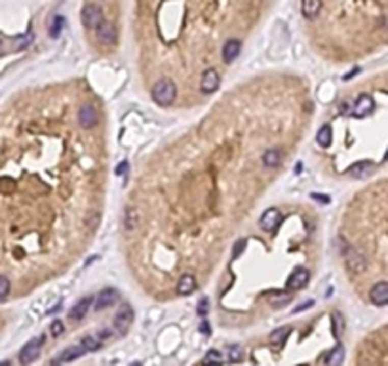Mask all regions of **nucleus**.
I'll use <instances>...</instances> for the list:
<instances>
[{
    "instance_id": "1",
    "label": "nucleus",
    "mask_w": 388,
    "mask_h": 366,
    "mask_svg": "<svg viewBox=\"0 0 388 366\" xmlns=\"http://www.w3.org/2000/svg\"><path fill=\"white\" fill-rule=\"evenodd\" d=\"M151 95L154 103H158L162 107H168V105H172L175 97H177V86L173 84L170 79H160L151 90Z\"/></svg>"
},
{
    "instance_id": "2",
    "label": "nucleus",
    "mask_w": 388,
    "mask_h": 366,
    "mask_svg": "<svg viewBox=\"0 0 388 366\" xmlns=\"http://www.w3.org/2000/svg\"><path fill=\"white\" fill-rule=\"evenodd\" d=\"M44 344H46V336H44V334L29 339V341L21 347V351H19V364L21 366L33 364V362L40 357V351H42Z\"/></svg>"
},
{
    "instance_id": "3",
    "label": "nucleus",
    "mask_w": 388,
    "mask_h": 366,
    "mask_svg": "<svg viewBox=\"0 0 388 366\" xmlns=\"http://www.w3.org/2000/svg\"><path fill=\"white\" fill-rule=\"evenodd\" d=\"M133 307L129 305V303H122L118 311H116L115 315V321H113V328L118 336H126L128 330L131 328V324H133Z\"/></svg>"
},
{
    "instance_id": "4",
    "label": "nucleus",
    "mask_w": 388,
    "mask_h": 366,
    "mask_svg": "<svg viewBox=\"0 0 388 366\" xmlns=\"http://www.w3.org/2000/svg\"><path fill=\"white\" fill-rule=\"evenodd\" d=\"M345 263H346V269L354 275H359L366 271L367 267V261H366V256L358 250V248H354V246H346L345 250Z\"/></svg>"
},
{
    "instance_id": "5",
    "label": "nucleus",
    "mask_w": 388,
    "mask_h": 366,
    "mask_svg": "<svg viewBox=\"0 0 388 366\" xmlns=\"http://www.w3.org/2000/svg\"><path fill=\"white\" fill-rule=\"evenodd\" d=\"M80 19H82V25H84L86 29H92V31H95L101 23L105 21V19H103V10H101L97 4H86V6L82 8Z\"/></svg>"
},
{
    "instance_id": "6",
    "label": "nucleus",
    "mask_w": 388,
    "mask_h": 366,
    "mask_svg": "<svg viewBox=\"0 0 388 366\" xmlns=\"http://www.w3.org/2000/svg\"><path fill=\"white\" fill-rule=\"evenodd\" d=\"M120 300V294H118V290L115 288H105V290H101L99 294L95 296L94 300V309L95 311H101V309H108L116 305Z\"/></svg>"
},
{
    "instance_id": "7",
    "label": "nucleus",
    "mask_w": 388,
    "mask_h": 366,
    "mask_svg": "<svg viewBox=\"0 0 388 366\" xmlns=\"http://www.w3.org/2000/svg\"><path fill=\"white\" fill-rule=\"evenodd\" d=\"M309 279H310V273L309 269H304V267H295L293 273L288 277V282H286V288H288L289 292H297V290H301L309 284Z\"/></svg>"
},
{
    "instance_id": "8",
    "label": "nucleus",
    "mask_w": 388,
    "mask_h": 366,
    "mask_svg": "<svg viewBox=\"0 0 388 366\" xmlns=\"http://www.w3.org/2000/svg\"><path fill=\"white\" fill-rule=\"evenodd\" d=\"M95 35H97V40H99L103 46H115L116 40H118V31H116L115 23L110 21H103L95 29Z\"/></svg>"
},
{
    "instance_id": "9",
    "label": "nucleus",
    "mask_w": 388,
    "mask_h": 366,
    "mask_svg": "<svg viewBox=\"0 0 388 366\" xmlns=\"http://www.w3.org/2000/svg\"><path fill=\"white\" fill-rule=\"evenodd\" d=\"M219 84H221V77H219V72H217L215 69H206L204 75H202V79H200L202 93L209 95V93L217 92Z\"/></svg>"
},
{
    "instance_id": "10",
    "label": "nucleus",
    "mask_w": 388,
    "mask_h": 366,
    "mask_svg": "<svg viewBox=\"0 0 388 366\" xmlns=\"http://www.w3.org/2000/svg\"><path fill=\"white\" fill-rule=\"evenodd\" d=\"M78 122L82 128H94L95 124L99 122L97 109H95L94 105H90V103L82 105V107L78 109Z\"/></svg>"
},
{
    "instance_id": "11",
    "label": "nucleus",
    "mask_w": 388,
    "mask_h": 366,
    "mask_svg": "<svg viewBox=\"0 0 388 366\" xmlns=\"http://www.w3.org/2000/svg\"><path fill=\"white\" fill-rule=\"evenodd\" d=\"M373 107H375L373 97L367 95V93H364V95H359L358 100H356V103H354L352 115L356 116V118H366L367 115L373 113Z\"/></svg>"
},
{
    "instance_id": "12",
    "label": "nucleus",
    "mask_w": 388,
    "mask_h": 366,
    "mask_svg": "<svg viewBox=\"0 0 388 366\" xmlns=\"http://www.w3.org/2000/svg\"><path fill=\"white\" fill-rule=\"evenodd\" d=\"M84 349H82V345H72V347H67L63 351L59 353V357L51 360V366H61V364H67V362H72V360L80 359L82 355H84Z\"/></svg>"
},
{
    "instance_id": "13",
    "label": "nucleus",
    "mask_w": 388,
    "mask_h": 366,
    "mask_svg": "<svg viewBox=\"0 0 388 366\" xmlns=\"http://www.w3.org/2000/svg\"><path fill=\"white\" fill-rule=\"evenodd\" d=\"M369 300L373 305H388V282L386 280H381V282H377L371 290H369Z\"/></svg>"
},
{
    "instance_id": "14",
    "label": "nucleus",
    "mask_w": 388,
    "mask_h": 366,
    "mask_svg": "<svg viewBox=\"0 0 388 366\" xmlns=\"http://www.w3.org/2000/svg\"><path fill=\"white\" fill-rule=\"evenodd\" d=\"M92 303H94V298H92V296H86V298L78 300L76 305H72V309L69 311V319H71V321H82V319L88 315Z\"/></svg>"
},
{
    "instance_id": "15",
    "label": "nucleus",
    "mask_w": 388,
    "mask_h": 366,
    "mask_svg": "<svg viewBox=\"0 0 388 366\" xmlns=\"http://www.w3.org/2000/svg\"><path fill=\"white\" fill-rule=\"evenodd\" d=\"M282 222V214H280V210L278 208H268L265 212V214L261 215V229H265V231H274L278 225H280Z\"/></svg>"
},
{
    "instance_id": "16",
    "label": "nucleus",
    "mask_w": 388,
    "mask_h": 366,
    "mask_svg": "<svg viewBox=\"0 0 388 366\" xmlns=\"http://www.w3.org/2000/svg\"><path fill=\"white\" fill-rule=\"evenodd\" d=\"M240 52H242V42H240V40H236V38H230V40H227L225 46H223V52H221L223 61L225 63H232V61L240 56Z\"/></svg>"
},
{
    "instance_id": "17",
    "label": "nucleus",
    "mask_w": 388,
    "mask_h": 366,
    "mask_svg": "<svg viewBox=\"0 0 388 366\" xmlns=\"http://www.w3.org/2000/svg\"><path fill=\"white\" fill-rule=\"evenodd\" d=\"M375 170V164L369 162V160H362V162H356V164L350 166L348 170V176H352L356 180H362V178H367L369 174Z\"/></svg>"
},
{
    "instance_id": "18",
    "label": "nucleus",
    "mask_w": 388,
    "mask_h": 366,
    "mask_svg": "<svg viewBox=\"0 0 388 366\" xmlns=\"http://www.w3.org/2000/svg\"><path fill=\"white\" fill-rule=\"evenodd\" d=\"M343 360H345V347L339 344L335 345L331 351H327V355L323 357V362L325 366H341L343 364Z\"/></svg>"
},
{
    "instance_id": "19",
    "label": "nucleus",
    "mask_w": 388,
    "mask_h": 366,
    "mask_svg": "<svg viewBox=\"0 0 388 366\" xmlns=\"http://www.w3.org/2000/svg\"><path fill=\"white\" fill-rule=\"evenodd\" d=\"M322 10V0H301V12L307 19H314Z\"/></svg>"
},
{
    "instance_id": "20",
    "label": "nucleus",
    "mask_w": 388,
    "mask_h": 366,
    "mask_svg": "<svg viewBox=\"0 0 388 366\" xmlns=\"http://www.w3.org/2000/svg\"><path fill=\"white\" fill-rule=\"evenodd\" d=\"M196 290V279L190 273H185L177 282V292L179 296H190Z\"/></svg>"
},
{
    "instance_id": "21",
    "label": "nucleus",
    "mask_w": 388,
    "mask_h": 366,
    "mask_svg": "<svg viewBox=\"0 0 388 366\" xmlns=\"http://www.w3.org/2000/svg\"><path fill=\"white\" fill-rule=\"evenodd\" d=\"M289 334H291V328H289V326L276 328V330L270 334V345H272V347H282V345L286 344V339H288Z\"/></svg>"
},
{
    "instance_id": "22",
    "label": "nucleus",
    "mask_w": 388,
    "mask_h": 366,
    "mask_svg": "<svg viewBox=\"0 0 388 366\" xmlns=\"http://www.w3.org/2000/svg\"><path fill=\"white\" fill-rule=\"evenodd\" d=\"M331 137H333V130H331L329 124H325V126H322V128L318 130V134H316V143L320 145V147H329L331 145Z\"/></svg>"
},
{
    "instance_id": "23",
    "label": "nucleus",
    "mask_w": 388,
    "mask_h": 366,
    "mask_svg": "<svg viewBox=\"0 0 388 366\" xmlns=\"http://www.w3.org/2000/svg\"><path fill=\"white\" fill-rule=\"evenodd\" d=\"M282 160V153L278 149H268V151L263 155V164L265 168H276V166L280 164Z\"/></svg>"
},
{
    "instance_id": "24",
    "label": "nucleus",
    "mask_w": 388,
    "mask_h": 366,
    "mask_svg": "<svg viewBox=\"0 0 388 366\" xmlns=\"http://www.w3.org/2000/svg\"><path fill=\"white\" fill-rule=\"evenodd\" d=\"M63 27H65V17L63 15H53V17H51L50 27H48L51 38H59L61 33H63Z\"/></svg>"
},
{
    "instance_id": "25",
    "label": "nucleus",
    "mask_w": 388,
    "mask_h": 366,
    "mask_svg": "<svg viewBox=\"0 0 388 366\" xmlns=\"http://www.w3.org/2000/svg\"><path fill=\"white\" fill-rule=\"evenodd\" d=\"M80 345H82V349L86 353H94L101 347V339L95 336H84L80 339Z\"/></svg>"
},
{
    "instance_id": "26",
    "label": "nucleus",
    "mask_w": 388,
    "mask_h": 366,
    "mask_svg": "<svg viewBox=\"0 0 388 366\" xmlns=\"http://www.w3.org/2000/svg\"><path fill=\"white\" fill-rule=\"evenodd\" d=\"M268 302H270L272 307H282V305H286V303L291 302V294H286V292H276V294L268 296Z\"/></svg>"
},
{
    "instance_id": "27",
    "label": "nucleus",
    "mask_w": 388,
    "mask_h": 366,
    "mask_svg": "<svg viewBox=\"0 0 388 366\" xmlns=\"http://www.w3.org/2000/svg\"><path fill=\"white\" fill-rule=\"evenodd\" d=\"M137 223H139V214H137V210L128 208L126 210V217H124V227H126L128 231H133L137 227Z\"/></svg>"
},
{
    "instance_id": "28",
    "label": "nucleus",
    "mask_w": 388,
    "mask_h": 366,
    "mask_svg": "<svg viewBox=\"0 0 388 366\" xmlns=\"http://www.w3.org/2000/svg\"><path fill=\"white\" fill-rule=\"evenodd\" d=\"M223 362V357H221V353L219 351H209L206 357H204V364H209V366H219Z\"/></svg>"
},
{
    "instance_id": "29",
    "label": "nucleus",
    "mask_w": 388,
    "mask_h": 366,
    "mask_svg": "<svg viewBox=\"0 0 388 366\" xmlns=\"http://www.w3.org/2000/svg\"><path fill=\"white\" fill-rule=\"evenodd\" d=\"M8 294H10V280L4 275H0V302H4Z\"/></svg>"
},
{
    "instance_id": "30",
    "label": "nucleus",
    "mask_w": 388,
    "mask_h": 366,
    "mask_svg": "<svg viewBox=\"0 0 388 366\" xmlns=\"http://www.w3.org/2000/svg\"><path fill=\"white\" fill-rule=\"evenodd\" d=\"M341 330H343V316H341V313H333V334H335V337L341 336Z\"/></svg>"
},
{
    "instance_id": "31",
    "label": "nucleus",
    "mask_w": 388,
    "mask_h": 366,
    "mask_svg": "<svg viewBox=\"0 0 388 366\" xmlns=\"http://www.w3.org/2000/svg\"><path fill=\"white\" fill-rule=\"evenodd\" d=\"M196 313L200 316H206L209 313V300L208 298H202L200 302H198V307H196Z\"/></svg>"
},
{
    "instance_id": "32",
    "label": "nucleus",
    "mask_w": 388,
    "mask_h": 366,
    "mask_svg": "<svg viewBox=\"0 0 388 366\" xmlns=\"http://www.w3.org/2000/svg\"><path fill=\"white\" fill-rule=\"evenodd\" d=\"M50 332H51V336H61L65 332V324L61 323V321H53V323L50 324Z\"/></svg>"
},
{
    "instance_id": "33",
    "label": "nucleus",
    "mask_w": 388,
    "mask_h": 366,
    "mask_svg": "<svg viewBox=\"0 0 388 366\" xmlns=\"http://www.w3.org/2000/svg\"><path fill=\"white\" fill-rule=\"evenodd\" d=\"M31 40H33V35H29V36H21V38L17 40V44H19L17 48H27V46H29V44H31Z\"/></svg>"
},
{
    "instance_id": "34",
    "label": "nucleus",
    "mask_w": 388,
    "mask_h": 366,
    "mask_svg": "<svg viewBox=\"0 0 388 366\" xmlns=\"http://www.w3.org/2000/svg\"><path fill=\"white\" fill-rule=\"evenodd\" d=\"M314 201H318V202H322V204H327L329 202V197H325V194H320V193H312L310 194Z\"/></svg>"
},
{
    "instance_id": "35",
    "label": "nucleus",
    "mask_w": 388,
    "mask_h": 366,
    "mask_svg": "<svg viewBox=\"0 0 388 366\" xmlns=\"http://www.w3.org/2000/svg\"><path fill=\"white\" fill-rule=\"evenodd\" d=\"M200 332H202V334H206V336H209V334H211V326H209V321H202V323H200Z\"/></svg>"
},
{
    "instance_id": "36",
    "label": "nucleus",
    "mask_w": 388,
    "mask_h": 366,
    "mask_svg": "<svg viewBox=\"0 0 388 366\" xmlns=\"http://www.w3.org/2000/svg\"><path fill=\"white\" fill-rule=\"evenodd\" d=\"M116 176H124V174L128 172V162H120V164L116 166Z\"/></svg>"
},
{
    "instance_id": "37",
    "label": "nucleus",
    "mask_w": 388,
    "mask_h": 366,
    "mask_svg": "<svg viewBox=\"0 0 388 366\" xmlns=\"http://www.w3.org/2000/svg\"><path fill=\"white\" fill-rule=\"evenodd\" d=\"M240 357H242V351H240L238 347H232V349H230V360H238Z\"/></svg>"
},
{
    "instance_id": "38",
    "label": "nucleus",
    "mask_w": 388,
    "mask_h": 366,
    "mask_svg": "<svg viewBox=\"0 0 388 366\" xmlns=\"http://www.w3.org/2000/svg\"><path fill=\"white\" fill-rule=\"evenodd\" d=\"M312 305H314V302H307V303H304V305H301V307H297V309H295V313H299V311H304V309H310V307H312Z\"/></svg>"
},
{
    "instance_id": "39",
    "label": "nucleus",
    "mask_w": 388,
    "mask_h": 366,
    "mask_svg": "<svg viewBox=\"0 0 388 366\" xmlns=\"http://www.w3.org/2000/svg\"><path fill=\"white\" fill-rule=\"evenodd\" d=\"M4 56V44H2V38H0V58Z\"/></svg>"
},
{
    "instance_id": "40",
    "label": "nucleus",
    "mask_w": 388,
    "mask_h": 366,
    "mask_svg": "<svg viewBox=\"0 0 388 366\" xmlns=\"http://www.w3.org/2000/svg\"><path fill=\"white\" fill-rule=\"evenodd\" d=\"M0 366H10V360H4V362H0Z\"/></svg>"
},
{
    "instance_id": "41",
    "label": "nucleus",
    "mask_w": 388,
    "mask_h": 366,
    "mask_svg": "<svg viewBox=\"0 0 388 366\" xmlns=\"http://www.w3.org/2000/svg\"><path fill=\"white\" fill-rule=\"evenodd\" d=\"M384 160H386V162H388V151H386V155H384Z\"/></svg>"
}]
</instances>
